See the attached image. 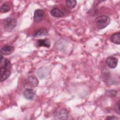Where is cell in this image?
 Returning <instances> with one entry per match:
<instances>
[{
	"label": "cell",
	"instance_id": "6da1fadb",
	"mask_svg": "<svg viewBox=\"0 0 120 120\" xmlns=\"http://www.w3.org/2000/svg\"><path fill=\"white\" fill-rule=\"evenodd\" d=\"M0 82H2L8 79L11 73L12 65L7 59L0 56Z\"/></svg>",
	"mask_w": 120,
	"mask_h": 120
},
{
	"label": "cell",
	"instance_id": "7a4b0ae2",
	"mask_svg": "<svg viewBox=\"0 0 120 120\" xmlns=\"http://www.w3.org/2000/svg\"><path fill=\"white\" fill-rule=\"evenodd\" d=\"M110 22V18L105 15H100L95 19V23L98 29H103L105 28Z\"/></svg>",
	"mask_w": 120,
	"mask_h": 120
},
{
	"label": "cell",
	"instance_id": "3957f363",
	"mask_svg": "<svg viewBox=\"0 0 120 120\" xmlns=\"http://www.w3.org/2000/svg\"><path fill=\"white\" fill-rule=\"evenodd\" d=\"M17 24V21L15 19L11 17H8L4 20L3 25L7 30H12Z\"/></svg>",
	"mask_w": 120,
	"mask_h": 120
},
{
	"label": "cell",
	"instance_id": "277c9868",
	"mask_svg": "<svg viewBox=\"0 0 120 120\" xmlns=\"http://www.w3.org/2000/svg\"><path fill=\"white\" fill-rule=\"evenodd\" d=\"M45 16L44 11L41 9H36L34 11L33 20L36 22H39L43 20Z\"/></svg>",
	"mask_w": 120,
	"mask_h": 120
},
{
	"label": "cell",
	"instance_id": "5b68a950",
	"mask_svg": "<svg viewBox=\"0 0 120 120\" xmlns=\"http://www.w3.org/2000/svg\"><path fill=\"white\" fill-rule=\"evenodd\" d=\"M118 62V59L113 56H110L107 57L105 60V63L107 66L110 68H115L117 66Z\"/></svg>",
	"mask_w": 120,
	"mask_h": 120
},
{
	"label": "cell",
	"instance_id": "8992f818",
	"mask_svg": "<svg viewBox=\"0 0 120 120\" xmlns=\"http://www.w3.org/2000/svg\"><path fill=\"white\" fill-rule=\"evenodd\" d=\"M39 83L37 78L34 75H30L26 79V85L30 87H37Z\"/></svg>",
	"mask_w": 120,
	"mask_h": 120
},
{
	"label": "cell",
	"instance_id": "52a82bcc",
	"mask_svg": "<svg viewBox=\"0 0 120 120\" xmlns=\"http://www.w3.org/2000/svg\"><path fill=\"white\" fill-rule=\"evenodd\" d=\"M14 51L13 46L9 45H6L0 49V53L4 55H8L11 54Z\"/></svg>",
	"mask_w": 120,
	"mask_h": 120
},
{
	"label": "cell",
	"instance_id": "ba28073f",
	"mask_svg": "<svg viewBox=\"0 0 120 120\" xmlns=\"http://www.w3.org/2000/svg\"><path fill=\"white\" fill-rule=\"evenodd\" d=\"M23 94L26 99L28 100H32L34 98L35 93L32 89L27 88L24 91Z\"/></svg>",
	"mask_w": 120,
	"mask_h": 120
},
{
	"label": "cell",
	"instance_id": "9c48e42d",
	"mask_svg": "<svg viewBox=\"0 0 120 120\" xmlns=\"http://www.w3.org/2000/svg\"><path fill=\"white\" fill-rule=\"evenodd\" d=\"M51 15L55 17H61L64 16L63 12L58 8H54L51 9L50 11Z\"/></svg>",
	"mask_w": 120,
	"mask_h": 120
},
{
	"label": "cell",
	"instance_id": "30bf717a",
	"mask_svg": "<svg viewBox=\"0 0 120 120\" xmlns=\"http://www.w3.org/2000/svg\"><path fill=\"white\" fill-rule=\"evenodd\" d=\"M48 34V30L45 28L40 29L36 30L32 33V36L33 37H38L41 36L46 35Z\"/></svg>",
	"mask_w": 120,
	"mask_h": 120
},
{
	"label": "cell",
	"instance_id": "8fae6325",
	"mask_svg": "<svg viewBox=\"0 0 120 120\" xmlns=\"http://www.w3.org/2000/svg\"><path fill=\"white\" fill-rule=\"evenodd\" d=\"M37 45L38 46H44L47 48L50 47V42L48 39H39L37 41Z\"/></svg>",
	"mask_w": 120,
	"mask_h": 120
},
{
	"label": "cell",
	"instance_id": "7c38bea8",
	"mask_svg": "<svg viewBox=\"0 0 120 120\" xmlns=\"http://www.w3.org/2000/svg\"><path fill=\"white\" fill-rule=\"evenodd\" d=\"M111 41L114 44L120 45V33L117 32L113 34L111 37Z\"/></svg>",
	"mask_w": 120,
	"mask_h": 120
},
{
	"label": "cell",
	"instance_id": "4fadbf2b",
	"mask_svg": "<svg viewBox=\"0 0 120 120\" xmlns=\"http://www.w3.org/2000/svg\"><path fill=\"white\" fill-rule=\"evenodd\" d=\"M76 4L77 2L75 0H69L66 1V6L70 8H74L76 6Z\"/></svg>",
	"mask_w": 120,
	"mask_h": 120
},
{
	"label": "cell",
	"instance_id": "5bb4252c",
	"mask_svg": "<svg viewBox=\"0 0 120 120\" xmlns=\"http://www.w3.org/2000/svg\"><path fill=\"white\" fill-rule=\"evenodd\" d=\"M0 9L1 13H4L8 12L10 9V8L8 5L5 4H3L1 5L0 7Z\"/></svg>",
	"mask_w": 120,
	"mask_h": 120
},
{
	"label": "cell",
	"instance_id": "9a60e30c",
	"mask_svg": "<svg viewBox=\"0 0 120 120\" xmlns=\"http://www.w3.org/2000/svg\"><path fill=\"white\" fill-rule=\"evenodd\" d=\"M119 105H120V103H119V101H118L115 105V110L116 112L119 114H120V111H119Z\"/></svg>",
	"mask_w": 120,
	"mask_h": 120
},
{
	"label": "cell",
	"instance_id": "2e32d148",
	"mask_svg": "<svg viewBox=\"0 0 120 120\" xmlns=\"http://www.w3.org/2000/svg\"><path fill=\"white\" fill-rule=\"evenodd\" d=\"M105 119L106 120H119V118L114 116H107Z\"/></svg>",
	"mask_w": 120,
	"mask_h": 120
}]
</instances>
